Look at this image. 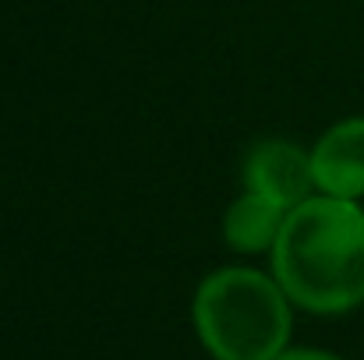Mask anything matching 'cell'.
<instances>
[{
	"label": "cell",
	"mask_w": 364,
	"mask_h": 360,
	"mask_svg": "<svg viewBox=\"0 0 364 360\" xmlns=\"http://www.w3.org/2000/svg\"><path fill=\"white\" fill-rule=\"evenodd\" d=\"M283 223H287L283 205L244 191L223 212V240L237 254H272L276 240L283 234Z\"/></svg>",
	"instance_id": "obj_5"
},
{
	"label": "cell",
	"mask_w": 364,
	"mask_h": 360,
	"mask_svg": "<svg viewBox=\"0 0 364 360\" xmlns=\"http://www.w3.org/2000/svg\"><path fill=\"white\" fill-rule=\"evenodd\" d=\"M276 360H343V357L329 354V350H315V347H287Z\"/></svg>",
	"instance_id": "obj_6"
},
{
	"label": "cell",
	"mask_w": 364,
	"mask_h": 360,
	"mask_svg": "<svg viewBox=\"0 0 364 360\" xmlns=\"http://www.w3.org/2000/svg\"><path fill=\"white\" fill-rule=\"evenodd\" d=\"M244 191L262 195L287 212L304 198L318 195L311 177V148L287 141V138H262L244 156Z\"/></svg>",
	"instance_id": "obj_3"
},
{
	"label": "cell",
	"mask_w": 364,
	"mask_h": 360,
	"mask_svg": "<svg viewBox=\"0 0 364 360\" xmlns=\"http://www.w3.org/2000/svg\"><path fill=\"white\" fill-rule=\"evenodd\" d=\"M269 272L294 307L347 315L364 304V205L311 195L287 212Z\"/></svg>",
	"instance_id": "obj_1"
},
{
	"label": "cell",
	"mask_w": 364,
	"mask_h": 360,
	"mask_svg": "<svg viewBox=\"0 0 364 360\" xmlns=\"http://www.w3.org/2000/svg\"><path fill=\"white\" fill-rule=\"evenodd\" d=\"M315 191L329 198H364V114L336 120L311 145Z\"/></svg>",
	"instance_id": "obj_4"
},
{
	"label": "cell",
	"mask_w": 364,
	"mask_h": 360,
	"mask_svg": "<svg viewBox=\"0 0 364 360\" xmlns=\"http://www.w3.org/2000/svg\"><path fill=\"white\" fill-rule=\"evenodd\" d=\"M191 322L216 360H276L290 347L294 304L272 272L227 265L198 283Z\"/></svg>",
	"instance_id": "obj_2"
}]
</instances>
